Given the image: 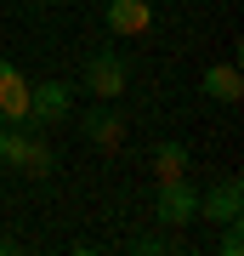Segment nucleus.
I'll list each match as a JSON object with an SVG mask.
<instances>
[{"instance_id":"nucleus-1","label":"nucleus","mask_w":244,"mask_h":256,"mask_svg":"<svg viewBox=\"0 0 244 256\" xmlns=\"http://www.w3.org/2000/svg\"><path fill=\"white\" fill-rule=\"evenodd\" d=\"M0 165H11L23 176H51V148L40 137H28V131H17V126H6L0 131Z\"/></svg>"},{"instance_id":"nucleus-2","label":"nucleus","mask_w":244,"mask_h":256,"mask_svg":"<svg viewBox=\"0 0 244 256\" xmlns=\"http://www.w3.org/2000/svg\"><path fill=\"white\" fill-rule=\"evenodd\" d=\"M80 80H85L102 102H114L119 92H125L131 68H125V57H119V52H91V57H85V68H80Z\"/></svg>"},{"instance_id":"nucleus-3","label":"nucleus","mask_w":244,"mask_h":256,"mask_svg":"<svg viewBox=\"0 0 244 256\" xmlns=\"http://www.w3.org/2000/svg\"><path fill=\"white\" fill-rule=\"evenodd\" d=\"M154 210H159L165 228H188V222H199V188H193L188 176H176V182H159Z\"/></svg>"},{"instance_id":"nucleus-4","label":"nucleus","mask_w":244,"mask_h":256,"mask_svg":"<svg viewBox=\"0 0 244 256\" xmlns=\"http://www.w3.org/2000/svg\"><path fill=\"white\" fill-rule=\"evenodd\" d=\"M28 120V74L0 57V126H23Z\"/></svg>"},{"instance_id":"nucleus-5","label":"nucleus","mask_w":244,"mask_h":256,"mask_svg":"<svg viewBox=\"0 0 244 256\" xmlns=\"http://www.w3.org/2000/svg\"><path fill=\"white\" fill-rule=\"evenodd\" d=\"M199 216H210V222H239V216H244V182H239V176H222L210 194H199Z\"/></svg>"},{"instance_id":"nucleus-6","label":"nucleus","mask_w":244,"mask_h":256,"mask_svg":"<svg viewBox=\"0 0 244 256\" xmlns=\"http://www.w3.org/2000/svg\"><path fill=\"white\" fill-rule=\"evenodd\" d=\"M63 114H68V86H57V80L28 86V126H57Z\"/></svg>"},{"instance_id":"nucleus-7","label":"nucleus","mask_w":244,"mask_h":256,"mask_svg":"<svg viewBox=\"0 0 244 256\" xmlns=\"http://www.w3.org/2000/svg\"><path fill=\"white\" fill-rule=\"evenodd\" d=\"M102 23H108V34H148L154 28V6L148 0H108Z\"/></svg>"},{"instance_id":"nucleus-8","label":"nucleus","mask_w":244,"mask_h":256,"mask_svg":"<svg viewBox=\"0 0 244 256\" xmlns=\"http://www.w3.org/2000/svg\"><path fill=\"white\" fill-rule=\"evenodd\" d=\"M80 131H85V142H97V148H119L125 142V120H119L114 108H91L80 120Z\"/></svg>"},{"instance_id":"nucleus-9","label":"nucleus","mask_w":244,"mask_h":256,"mask_svg":"<svg viewBox=\"0 0 244 256\" xmlns=\"http://www.w3.org/2000/svg\"><path fill=\"white\" fill-rule=\"evenodd\" d=\"M205 97H216V102H239L244 97V80H239V68L233 63H216V68H205Z\"/></svg>"},{"instance_id":"nucleus-10","label":"nucleus","mask_w":244,"mask_h":256,"mask_svg":"<svg viewBox=\"0 0 244 256\" xmlns=\"http://www.w3.org/2000/svg\"><path fill=\"white\" fill-rule=\"evenodd\" d=\"M154 171H159V182L188 176V148H182V142H159V148H154Z\"/></svg>"},{"instance_id":"nucleus-11","label":"nucleus","mask_w":244,"mask_h":256,"mask_svg":"<svg viewBox=\"0 0 244 256\" xmlns=\"http://www.w3.org/2000/svg\"><path fill=\"white\" fill-rule=\"evenodd\" d=\"M222 256H244V234H239V222H222Z\"/></svg>"},{"instance_id":"nucleus-12","label":"nucleus","mask_w":244,"mask_h":256,"mask_svg":"<svg viewBox=\"0 0 244 256\" xmlns=\"http://www.w3.org/2000/svg\"><path fill=\"white\" fill-rule=\"evenodd\" d=\"M51 6H68V0H51Z\"/></svg>"},{"instance_id":"nucleus-13","label":"nucleus","mask_w":244,"mask_h":256,"mask_svg":"<svg viewBox=\"0 0 244 256\" xmlns=\"http://www.w3.org/2000/svg\"><path fill=\"white\" fill-rule=\"evenodd\" d=\"M0 131H6V126H0Z\"/></svg>"}]
</instances>
